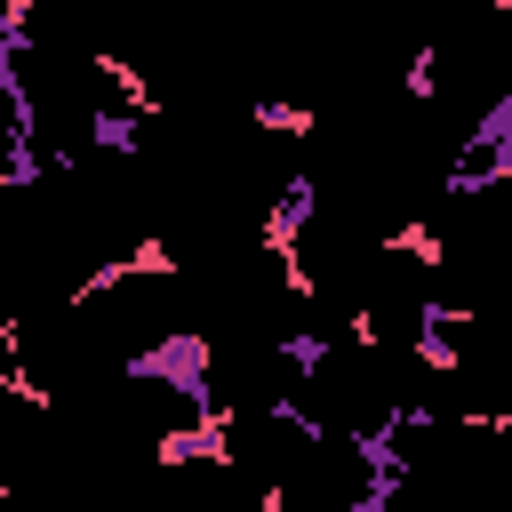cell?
<instances>
[{
	"mask_svg": "<svg viewBox=\"0 0 512 512\" xmlns=\"http://www.w3.org/2000/svg\"><path fill=\"white\" fill-rule=\"evenodd\" d=\"M248 128H272V136H312V128H320V112H312V104H280V96H264V104L248 112Z\"/></svg>",
	"mask_w": 512,
	"mask_h": 512,
	"instance_id": "6da1fadb",
	"label": "cell"
}]
</instances>
